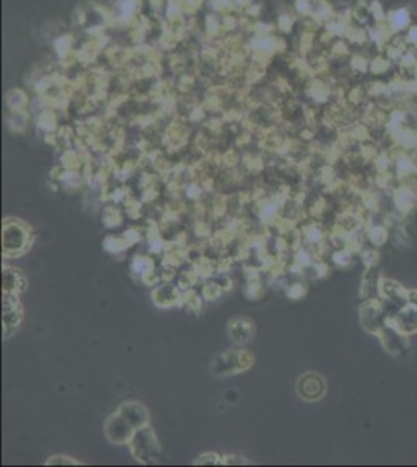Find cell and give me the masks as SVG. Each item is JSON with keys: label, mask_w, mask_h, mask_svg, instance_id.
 Here are the masks:
<instances>
[{"label": "cell", "mask_w": 417, "mask_h": 467, "mask_svg": "<svg viewBox=\"0 0 417 467\" xmlns=\"http://www.w3.org/2000/svg\"><path fill=\"white\" fill-rule=\"evenodd\" d=\"M132 455L136 456L137 461L142 463H156L159 459L161 449L159 444L156 442L154 433L148 425L137 428L132 439L130 441Z\"/></svg>", "instance_id": "1"}, {"label": "cell", "mask_w": 417, "mask_h": 467, "mask_svg": "<svg viewBox=\"0 0 417 467\" xmlns=\"http://www.w3.org/2000/svg\"><path fill=\"white\" fill-rule=\"evenodd\" d=\"M2 243L5 255H21L27 251L30 245V232L27 226H23L19 221L6 220L2 231Z\"/></svg>", "instance_id": "2"}, {"label": "cell", "mask_w": 417, "mask_h": 467, "mask_svg": "<svg viewBox=\"0 0 417 467\" xmlns=\"http://www.w3.org/2000/svg\"><path fill=\"white\" fill-rule=\"evenodd\" d=\"M251 363H253V357L246 350H232V352H224L219 355L214 362V368L212 369L218 376H224V374L245 371L249 368Z\"/></svg>", "instance_id": "3"}, {"label": "cell", "mask_w": 417, "mask_h": 467, "mask_svg": "<svg viewBox=\"0 0 417 467\" xmlns=\"http://www.w3.org/2000/svg\"><path fill=\"white\" fill-rule=\"evenodd\" d=\"M360 318L363 329L371 335H379L383 327L389 323L379 301H365L363 306H361Z\"/></svg>", "instance_id": "4"}, {"label": "cell", "mask_w": 417, "mask_h": 467, "mask_svg": "<svg viewBox=\"0 0 417 467\" xmlns=\"http://www.w3.org/2000/svg\"><path fill=\"white\" fill-rule=\"evenodd\" d=\"M377 337H379L383 349L387 350L389 355L404 354L408 346H410V337H408L405 332L400 330L392 321L384 325Z\"/></svg>", "instance_id": "5"}, {"label": "cell", "mask_w": 417, "mask_h": 467, "mask_svg": "<svg viewBox=\"0 0 417 467\" xmlns=\"http://www.w3.org/2000/svg\"><path fill=\"white\" fill-rule=\"evenodd\" d=\"M105 432L108 439L114 444H130L132 436L136 433V428L132 427L120 413L108 419Z\"/></svg>", "instance_id": "6"}, {"label": "cell", "mask_w": 417, "mask_h": 467, "mask_svg": "<svg viewBox=\"0 0 417 467\" xmlns=\"http://www.w3.org/2000/svg\"><path fill=\"white\" fill-rule=\"evenodd\" d=\"M297 393L305 400H319L326 394V381L318 374L309 372L297 381Z\"/></svg>", "instance_id": "7"}, {"label": "cell", "mask_w": 417, "mask_h": 467, "mask_svg": "<svg viewBox=\"0 0 417 467\" xmlns=\"http://www.w3.org/2000/svg\"><path fill=\"white\" fill-rule=\"evenodd\" d=\"M396 210L400 215H410L417 209V187L416 185H399L392 192Z\"/></svg>", "instance_id": "8"}, {"label": "cell", "mask_w": 417, "mask_h": 467, "mask_svg": "<svg viewBox=\"0 0 417 467\" xmlns=\"http://www.w3.org/2000/svg\"><path fill=\"white\" fill-rule=\"evenodd\" d=\"M382 276L375 267H366L363 276V285H361V296L365 301H379L382 298Z\"/></svg>", "instance_id": "9"}, {"label": "cell", "mask_w": 417, "mask_h": 467, "mask_svg": "<svg viewBox=\"0 0 417 467\" xmlns=\"http://www.w3.org/2000/svg\"><path fill=\"white\" fill-rule=\"evenodd\" d=\"M119 413L128 420L132 427L136 428V430L137 428L148 425V413L140 403H136V402L125 403L120 407Z\"/></svg>", "instance_id": "10"}, {"label": "cell", "mask_w": 417, "mask_h": 467, "mask_svg": "<svg viewBox=\"0 0 417 467\" xmlns=\"http://www.w3.org/2000/svg\"><path fill=\"white\" fill-rule=\"evenodd\" d=\"M153 299L159 307H171L181 301V292L176 287H173L170 284H164L156 287V290L153 293Z\"/></svg>", "instance_id": "11"}, {"label": "cell", "mask_w": 417, "mask_h": 467, "mask_svg": "<svg viewBox=\"0 0 417 467\" xmlns=\"http://www.w3.org/2000/svg\"><path fill=\"white\" fill-rule=\"evenodd\" d=\"M394 323L400 330L405 332L408 337H411L413 333H417V309L408 304L406 307L402 309V311L396 316Z\"/></svg>", "instance_id": "12"}, {"label": "cell", "mask_w": 417, "mask_h": 467, "mask_svg": "<svg viewBox=\"0 0 417 467\" xmlns=\"http://www.w3.org/2000/svg\"><path fill=\"white\" fill-rule=\"evenodd\" d=\"M382 296L399 302L402 307L408 306V290L396 280L383 279L382 280Z\"/></svg>", "instance_id": "13"}, {"label": "cell", "mask_w": 417, "mask_h": 467, "mask_svg": "<svg viewBox=\"0 0 417 467\" xmlns=\"http://www.w3.org/2000/svg\"><path fill=\"white\" fill-rule=\"evenodd\" d=\"M251 333H253V324L246 319H235L229 324V335L235 342L243 345L251 338Z\"/></svg>", "instance_id": "14"}, {"label": "cell", "mask_w": 417, "mask_h": 467, "mask_svg": "<svg viewBox=\"0 0 417 467\" xmlns=\"http://www.w3.org/2000/svg\"><path fill=\"white\" fill-rule=\"evenodd\" d=\"M2 284H4V290L8 292V293H19V292L23 290V288H25V287H23V285H25V282H23L22 276L13 268H5L4 270Z\"/></svg>", "instance_id": "15"}, {"label": "cell", "mask_w": 417, "mask_h": 467, "mask_svg": "<svg viewBox=\"0 0 417 467\" xmlns=\"http://www.w3.org/2000/svg\"><path fill=\"white\" fill-rule=\"evenodd\" d=\"M389 240L392 241V245L400 249L411 246L410 236L406 233L405 228L402 226V221L389 223Z\"/></svg>", "instance_id": "16"}, {"label": "cell", "mask_w": 417, "mask_h": 467, "mask_svg": "<svg viewBox=\"0 0 417 467\" xmlns=\"http://www.w3.org/2000/svg\"><path fill=\"white\" fill-rule=\"evenodd\" d=\"M352 253H353L352 249H335V251L332 253V262L340 268L349 267L353 259Z\"/></svg>", "instance_id": "17"}, {"label": "cell", "mask_w": 417, "mask_h": 467, "mask_svg": "<svg viewBox=\"0 0 417 467\" xmlns=\"http://www.w3.org/2000/svg\"><path fill=\"white\" fill-rule=\"evenodd\" d=\"M128 241L125 238V236H119V237H114V236H109L105 240V248L108 249L109 253H119L123 251L125 248H128Z\"/></svg>", "instance_id": "18"}, {"label": "cell", "mask_w": 417, "mask_h": 467, "mask_svg": "<svg viewBox=\"0 0 417 467\" xmlns=\"http://www.w3.org/2000/svg\"><path fill=\"white\" fill-rule=\"evenodd\" d=\"M103 221L108 228H114V226H120L123 221V215L120 210L115 207H108L103 214Z\"/></svg>", "instance_id": "19"}, {"label": "cell", "mask_w": 417, "mask_h": 467, "mask_svg": "<svg viewBox=\"0 0 417 467\" xmlns=\"http://www.w3.org/2000/svg\"><path fill=\"white\" fill-rule=\"evenodd\" d=\"M222 293H223V288L219 287L218 282H210V284H207L206 287H204V290H202V296L209 301L218 298V296Z\"/></svg>", "instance_id": "20"}, {"label": "cell", "mask_w": 417, "mask_h": 467, "mask_svg": "<svg viewBox=\"0 0 417 467\" xmlns=\"http://www.w3.org/2000/svg\"><path fill=\"white\" fill-rule=\"evenodd\" d=\"M307 292V287L302 282H296V284H291L288 288V296L293 299H299L302 298Z\"/></svg>", "instance_id": "21"}, {"label": "cell", "mask_w": 417, "mask_h": 467, "mask_svg": "<svg viewBox=\"0 0 417 467\" xmlns=\"http://www.w3.org/2000/svg\"><path fill=\"white\" fill-rule=\"evenodd\" d=\"M218 463H219V456L215 454L202 455L201 458H198V461H196V464H218Z\"/></svg>", "instance_id": "22"}, {"label": "cell", "mask_w": 417, "mask_h": 467, "mask_svg": "<svg viewBox=\"0 0 417 467\" xmlns=\"http://www.w3.org/2000/svg\"><path fill=\"white\" fill-rule=\"evenodd\" d=\"M396 16H397V19H394V25L399 27V28L400 27H405L406 23H408V21H410V18H408V13L405 10L397 11Z\"/></svg>", "instance_id": "23"}, {"label": "cell", "mask_w": 417, "mask_h": 467, "mask_svg": "<svg viewBox=\"0 0 417 467\" xmlns=\"http://www.w3.org/2000/svg\"><path fill=\"white\" fill-rule=\"evenodd\" d=\"M47 464H76V461L70 458H64V456H53L49 459V463Z\"/></svg>", "instance_id": "24"}, {"label": "cell", "mask_w": 417, "mask_h": 467, "mask_svg": "<svg viewBox=\"0 0 417 467\" xmlns=\"http://www.w3.org/2000/svg\"><path fill=\"white\" fill-rule=\"evenodd\" d=\"M408 304L417 309V290H408Z\"/></svg>", "instance_id": "25"}]
</instances>
